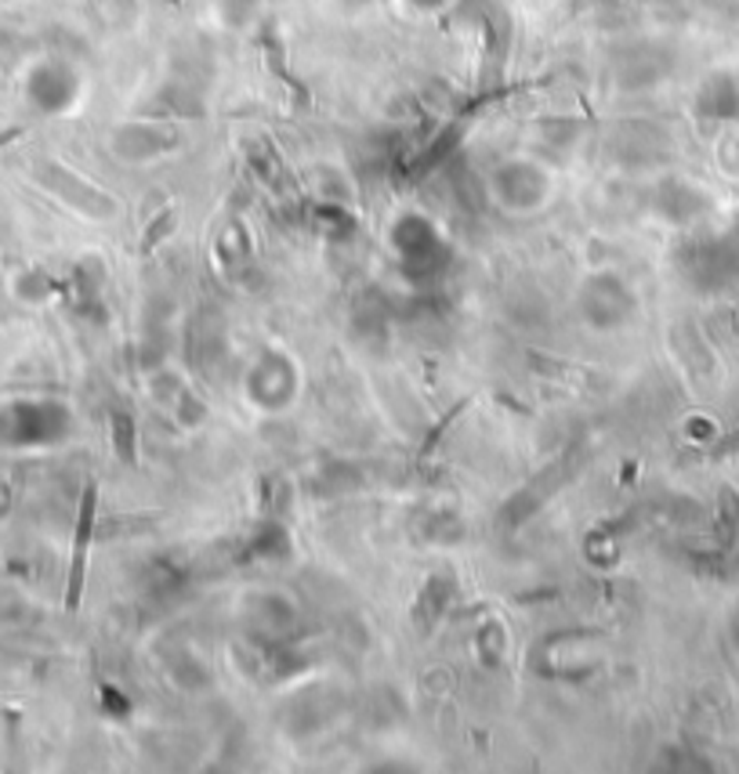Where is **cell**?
<instances>
[{"instance_id":"7a4b0ae2","label":"cell","mask_w":739,"mask_h":774,"mask_svg":"<svg viewBox=\"0 0 739 774\" xmlns=\"http://www.w3.org/2000/svg\"><path fill=\"white\" fill-rule=\"evenodd\" d=\"M174 225V211H163L156 221H153V225H149V232H145V243H142V254H149V251H153V246L160 243V236H163V232H168Z\"/></svg>"},{"instance_id":"6da1fadb","label":"cell","mask_w":739,"mask_h":774,"mask_svg":"<svg viewBox=\"0 0 739 774\" xmlns=\"http://www.w3.org/2000/svg\"><path fill=\"white\" fill-rule=\"evenodd\" d=\"M94 503H99V489L88 486L84 500H80V518H77V539H73V564H70V593H65V608L80 604V593H84V576H88V550H91V536H94Z\"/></svg>"}]
</instances>
